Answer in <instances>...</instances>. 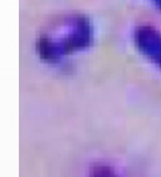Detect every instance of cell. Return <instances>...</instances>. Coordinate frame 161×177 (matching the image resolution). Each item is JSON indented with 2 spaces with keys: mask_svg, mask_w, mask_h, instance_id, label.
<instances>
[{
  "mask_svg": "<svg viewBox=\"0 0 161 177\" xmlns=\"http://www.w3.org/2000/svg\"><path fill=\"white\" fill-rule=\"evenodd\" d=\"M92 40V30L88 20L82 17H72L63 20L47 33L38 43L43 59L57 62L79 49L88 46Z\"/></svg>",
  "mask_w": 161,
  "mask_h": 177,
  "instance_id": "6da1fadb",
  "label": "cell"
},
{
  "mask_svg": "<svg viewBox=\"0 0 161 177\" xmlns=\"http://www.w3.org/2000/svg\"><path fill=\"white\" fill-rule=\"evenodd\" d=\"M140 52L161 69V33L152 26H141L135 33Z\"/></svg>",
  "mask_w": 161,
  "mask_h": 177,
  "instance_id": "7a4b0ae2",
  "label": "cell"
},
{
  "mask_svg": "<svg viewBox=\"0 0 161 177\" xmlns=\"http://www.w3.org/2000/svg\"><path fill=\"white\" fill-rule=\"evenodd\" d=\"M89 177H122L114 167L107 165H98L92 168Z\"/></svg>",
  "mask_w": 161,
  "mask_h": 177,
  "instance_id": "3957f363",
  "label": "cell"
},
{
  "mask_svg": "<svg viewBox=\"0 0 161 177\" xmlns=\"http://www.w3.org/2000/svg\"><path fill=\"white\" fill-rule=\"evenodd\" d=\"M152 3H154V4L160 9V10H161V0H152Z\"/></svg>",
  "mask_w": 161,
  "mask_h": 177,
  "instance_id": "277c9868",
  "label": "cell"
}]
</instances>
